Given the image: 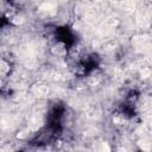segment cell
I'll return each instance as SVG.
<instances>
[{
	"label": "cell",
	"mask_w": 152,
	"mask_h": 152,
	"mask_svg": "<svg viewBox=\"0 0 152 152\" xmlns=\"http://www.w3.org/2000/svg\"><path fill=\"white\" fill-rule=\"evenodd\" d=\"M41 10H43V11H51V10H54V6L51 5V4H44V5H42V7H41Z\"/></svg>",
	"instance_id": "6da1fadb"
},
{
	"label": "cell",
	"mask_w": 152,
	"mask_h": 152,
	"mask_svg": "<svg viewBox=\"0 0 152 152\" xmlns=\"http://www.w3.org/2000/svg\"><path fill=\"white\" fill-rule=\"evenodd\" d=\"M6 70H7V67H6V64H5V63H3V62H0V74L5 72Z\"/></svg>",
	"instance_id": "7a4b0ae2"
}]
</instances>
